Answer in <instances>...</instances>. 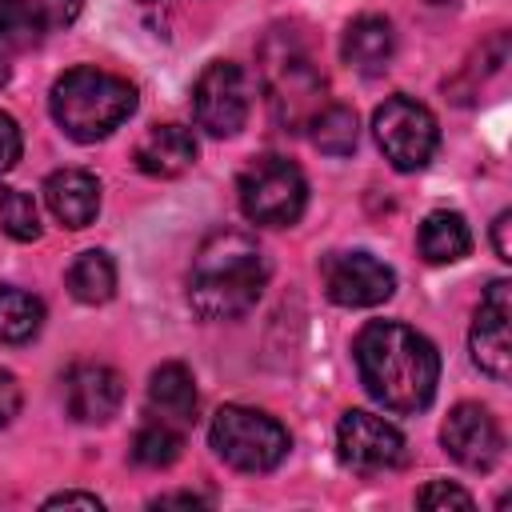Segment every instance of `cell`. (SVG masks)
<instances>
[{"mask_svg": "<svg viewBox=\"0 0 512 512\" xmlns=\"http://www.w3.org/2000/svg\"><path fill=\"white\" fill-rule=\"evenodd\" d=\"M352 356L360 384L388 412H420L432 404L440 384V352L424 332L400 320H372L360 328Z\"/></svg>", "mask_w": 512, "mask_h": 512, "instance_id": "obj_1", "label": "cell"}, {"mask_svg": "<svg viewBox=\"0 0 512 512\" xmlns=\"http://www.w3.org/2000/svg\"><path fill=\"white\" fill-rule=\"evenodd\" d=\"M268 284V264L248 232H212L188 268V304L204 320H236L256 308Z\"/></svg>", "mask_w": 512, "mask_h": 512, "instance_id": "obj_2", "label": "cell"}, {"mask_svg": "<svg viewBox=\"0 0 512 512\" xmlns=\"http://www.w3.org/2000/svg\"><path fill=\"white\" fill-rule=\"evenodd\" d=\"M48 104L64 136H72L76 144H92L116 132L136 112V88L116 72L80 64V68H68L52 84Z\"/></svg>", "mask_w": 512, "mask_h": 512, "instance_id": "obj_3", "label": "cell"}, {"mask_svg": "<svg viewBox=\"0 0 512 512\" xmlns=\"http://www.w3.org/2000/svg\"><path fill=\"white\" fill-rule=\"evenodd\" d=\"M260 76H264V92L272 104V116L288 128L300 132L308 128V120L324 108V72L316 68L312 52L304 48L300 36L292 32H272L260 44Z\"/></svg>", "mask_w": 512, "mask_h": 512, "instance_id": "obj_4", "label": "cell"}, {"mask_svg": "<svg viewBox=\"0 0 512 512\" xmlns=\"http://www.w3.org/2000/svg\"><path fill=\"white\" fill-rule=\"evenodd\" d=\"M208 440L216 456L232 464L236 472H272L292 448L288 428L276 416L260 408H244V404H224L212 416Z\"/></svg>", "mask_w": 512, "mask_h": 512, "instance_id": "obj_5", "label": "cell"}, {"mask_svg": "<svg viewBox=\"0 0 512 512\" xmlns=\"http://www.w3.org/2000/svg\"><path fill=\"white\" fill-rule=\"evenodd\" d=\"M236 196H240V212L252 224L264 228H288L300 220L304 204H308V180L304 172L284 160V156H256L240 180H236Z\"/></svg>", "mask_w": 512, "mask_h": 512, "instance_id": "obj_6", "label": "cell"}, {"mask_svg": "<svg viewBox=\"0 0 512 512\" xmlns=\"http://www.w3.org/2000/svg\"><path fill=\"white\" fill-rule=\"evenodd\" d=\"M372 132H376L384 160L396 172H420L440 144L436 116L412 96H388L372 112Z\"/></svg>", "mask_w": 512, "mask_h": 512, "instance_id": "obj_7", "label": "cell"}, {"mask_svg": "<svg viewBox=\"0 0 512 512\" xmlns=\"http://www.w3.org/2000/svg\"><path fill=\"white\" fill-rule=\"evenodd\" d=\"M248 108H252V92H248V76H244L240 64L212 60L196 76L192 112H196V124L208 136H216V140L236 136L244 128V120H248Z\"/></svg>", "mask_w": 512, "mask_h": 512, "instance_id": "obj_8", "label": "cell"}, {"mask_svg": "<svg viewBox=\"0 0 512 512\" xmlns=\"http://www.w3.org/2000/svg\"><path fill=\"white\" fill-rule=\"evenodd\" d=\"M336 452L340 460L360 472V476H376V472H392L404 464L408 448H404V436L384 420V416H372L364 408H352L340 416L336 424Z\"/></svg>", "mask_w": 512, "mask_h": 512, "instance_id": "obj_9", "label": "cell"}, {"mask_svg": "<svg viewBox=\"0 0 512 512\" xmlns=\"http://www.w3.org/2000/svg\"><path fill=\"white\" fill-rule=\"evenodd\" d=\"M512 284L508 280H492L476 304L472 316V332H468V348L480 372H488L492 380H508L512 372Z\"/></svg>", "mask_w": 512, "mask_h": 512, "instance_id": "obj_10", "label": "cell"}, {"mask_svg": "<svg viewBox=\"0 0 512 512\" xmlns=\"http://www.w3.org/2000/svg\"><path fill=\"white\" fill-rule=\"evenodd\" d=\"M324 292L340 308H372L396 292V272L372 252H332L324 260Z\"/></svg>", "mask_w": 512, "mask_h": 512, "instance_id": "obj_11", "label": "cell"}, {"mask_svg": "<svg viewBox=\"0 0 512 512\" xmlns=\"http://www.w3.org/2000/svg\"><path fill=\"white\" fill-rule=\"evenodd\" d=\"M440 444L460 468H472V472H488L504 452L500 424L480 404H456L440 428Z\"/></svg>", "mask_w": 512, "mask_h": 512, "instance_id": "obj_12", "label": "cell"}, {"mask_svg": "<svg viewBox=\"0 0 512 512\" xmlns=\"http://www.w3.org/2000/svg\"><path fill=\"white\" fill-rule=\"evenodd\" d=\"M120 400H124V380H120L116 368L84 360V364H72L64 372V404H68L72 420L104 424V420L116 416Z\"/></svg>", "mask_w": 512, "mask_h": 512, "instance_id": "obj_13", "label": "cell"}, {"mask_svg": "<svg viewBox=\"0 0 512 512\" xmlns=\"http://www.w3.org/2000/svg\"><path fill=\"white\" fill-rule=\"evenodd\" d=\"M132 156H136V168L144 176L172 180L196 164V136L184 124H156L144 132V140L136 144Z\"/></svg>", "mask_w": 512, "mask_h": 512, "instance_id": "obj_14", "label": "cell"}, {"mask_svg": "<svg viewBox=\"0 0 512 512\" xmlns=\"http://www.w3.org/2000/svg\"><path fill=\"white\" fill-rule=\"evenodd\" d=\"M44 200L64 228H88L100 212V184L84 168H60L44 180Z\"/></svg>", "mask_w": 512, "mask_h": 512, "instance_id": "obj_15", "label": "cell"}, {"mask_svg": "<svg viewBox=\"0 0 512 512\" xmlns=\"http://www.w3.org/2000/svg\"><path fill=\"white\" fill-rule=\"evenodd\" d=\"M340 52H344V64L356 68L360 76H380L396 52V32L384 16H356L348 28H344V40H340Z\"/></svg>", "mask_w": 512, "mask_h": 512, "instance_id": "obj_16", "label": "cell"}, {"mask_svg": "<svg viewBox=\"0 0 512 512\" xmlns=\"http://www.w3.org/2000/svg\"><path fill=\"white\" fill-rule=\"evenodd\" d=\"M148 404H152L156 420H164L172 428H188L196 420V380H192V372L176 360L160 364L148 380Z\"/></svg>", "mask_w": 512, "mask_h": 512, "instance_id": "obj_17", "label": "cell"}, {"mask_svg": "<svg viewBox=\"0 0 512 512\" xmlns=\"http://www.w3.org/2000/svg\"><path fill=\"white\" fill-rule=\"evenodd\" d=\"M416 244H420V256L428 264H456L472 252V232H468V220L460 212L436 208L424 216Z\"/></svg>", "mask_w": 512, "mask_h": 512, "instance_id": "obj_18", "label": "cell"}, {"mask_svg": "<svg viewBox=\"0 0 512 512\" xmlns=\"http://www.w3.org/2000/svg\"><path fill=\"white\" fill-rule=\"evenodd\" d=\"M68 292L80 300V304H108L112 292H116V264L108 252L100 248H88L72 260L68 268Z\"/></svg>", "mask_w": 512, "mask_h": 512, "instance_id": "obj_19", "label": "cell"}, {"mask_svg": "<svg viewBox=\"0 0 512 512\" xmlns=\"http://www.w3.org/2000/svg\"><path fill=\"white\" fill-rule=\"evenodd\" d=\"M44 324V304L16 288V284H0V344H28Z\"/></svg>", "mask_w": 512, "mask_h": 512, "instance_id": "obj_20", "label": "cell"}, {"mask_svg": "<svg viewBox=\"0 0 512 512\" xmlns=\"http://www.w3.org/2000/svg\"><path fill=\"white\" fill-rule=\"evenodd\" d=\"M308 136H312V144H316L320 152H328V156H348V152L356 148V136H360L356 112L344 108V104H324V108L308 120Z\"/></svg>", "mask_w": 512, "mask_h": 512, "instance_id": "obj_21", "label": "cell"}, {"mask_svg": "<svg viewBox=\"0 0 512 512\" xmlns=\"http://www.w3.org/2000/svg\"><path fill=\"white\" fill-rule=\"evenodd\" d=\"M44 20L40 12L28 4V0H0V48L8 52H24V48H36L40 36H44Z\"/></svg>", "mask_w": 512, "mask_h": 512, "instance_id": "obj_22", "label": "cell"}, {"mask_svg": "<svg viewBox=\"0 0 512 512\" xmlns=\"http://www.w3.org/2000/svg\"><path fill=\"white\" fill-rule=\"evenodd\" d=\"M180 428H172V424H164V420H148L136 436H132V460L140 464V468H168L176 456H180Z\"/></svg>", "mask_w": 512, "mask_h": 512, "instance_id": "obj_23", "label": "cell"}, {"mask_svg": "<svg viewBox=\"0 0 512 512\" xmlns=\"http://www.w3.org/2000/svg\"><path fill=\"white\" fill-rule=\"evenodd\" d=\"M0 224L12 240H36L40 236V212L28 192L20 188H0Z\"/></svg>", "mask_w": 512, "mask_h": 512, "instance_id": "obj_24", "label": "cell"}, {"mask_svg": "<svg viewBox=\"0 0 512 512\" xmlns=\"http://www.w3.org/2000/svg\"><path fill=\"white\" fill-rule=\"evenodd\" d=\"M416 504L420 508H472L476 500H472V492H464V488H456L448 480H432V484H424L416 492Z\"/></svg>", "mask_w": 512, "mask_h": 512, "instance_id": "obj_25", "label": "cell"}, {"mask_svg": "<svg viewBox=\"0 0 512 512\" xmlns=\"http://www.w3.org/2000/svg\"><path fill=\"white\" fill-rule=\"evenodd\" d=\"M28 4L40 12L44 28H64V24H72V20L80 16V8H84V0H28Z\"/></svg>", "mask_w": 512, "mask_h": 512, "instance_id": "obj_26", "label": "cell"}, {"mask_svg": "<svg viewBox=\"0 0 512 512\" xmlns=\"http://www.w3.org/2000/svg\"><path fill=\"white\" fill-rule=\"evenodd\" d=\"M20 148H24V140H20L16 120L8 112H0V172H8L20 160Z\"/></svg>", "mask_w": 512, "mask_h": 512, "instance_id": "obj_27", "label": "cell"}, {"mask_svg": "<svg viewBox=\"0 0 512 512\" xmlns=\"http://www.w3.org/2000/svg\"><path fill=\"white\" fill-rule=\"evenodd\" d=\"M20 412V384L8 368H0V428H8Z\"/></svg>", "mask_w": 512, "mask_h": 512, "instance_id": "obj_28", "label": "cell"}, {"mask_svg": "<svg viewBox=\"0 0 512 512\" xmlns=\"http://www.w3.org/2000/svg\"><path fill=\"white\" fill-rule=\"evenodd\" d=\"M44 508H92V512H100V508H104V500H100L96 492H76V488H68V492L48 496V500H44Z\"/></svg>", "mask_w": 512, "mask_h": 512, "instance_id": "obj_29", "label": "cell"}, {"mask_svg": "<svg viewBox=\"0 0 512 512\" xmlns=\"http://www.w3.org/2000/svg\"><path fill=\"white\" fill-rule=\"evenodd\" d=\"M508 228H512V212H500L492 220V248L500 260H512V244H508Z\"/></svg>", "mask_w": 512, "mask_h": 512, "instance_id": "obj_30", "label": "cell"}, {"mask_svg": "<svg viewBox=\"0 0 512 512\" xmlns=\"http://www.w3.org/2000/svg\"><path fill=\"white\" fill-rule=\"evenodd\" d=\"M200 504H212L208 496H196V492H172V496H156L152 508H200Z\"/></svg>", "mask_w": 512, "mask_h": 512, "instance_id": "obj_31", "label": "cell"}, {"mask_svg": "<svg viewBox=\"0 0 512 512\" xmlns=\"http://www.w3.org/2000/svg\"><path fill=\"white\" fill-rule=\"evenodd\" d=\"M8 76H12V64H8V56H4V48H0V88L8 84Z\"/></svg>", "mask_w": 512, "mask_h": 512, "instance_id": "obj_32", "label": "cell"}, {"mask_svg": "<svg viewBox=\"0 0 512 512\" xmlns=\"http://www.w3.org/2000/svg\"><path fill=\"white\" fill-rule=\"evenodd\" d=\"M432 4H456V0H432Z\"/></svg>", "mask_w": 512, "mask_h": 512, "instance_id": "obj_33", "label": "cell"}]
</instances>
